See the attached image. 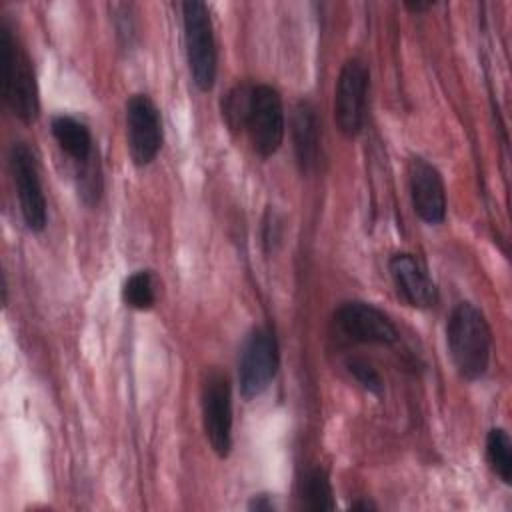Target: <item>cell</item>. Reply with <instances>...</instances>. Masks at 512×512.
Returning a JSON list of instances; mask_svg holds the SVG:
<instances>
[{"label": "cell", "mask_w": 512, "mask_h": 512, "mask_svg": "<svg viewBox=\"0 0 512 512\" xmlns=\"http://www.w3.org/2000/svg\"><path fill=\"white\" fill-rule=\"evenodd\" d=\"M446 344L452 364L460 378L474 382L482 378L490 366L492 330L472 302H458L446 322Z\"/></svg>", "instance_id": "cell-1"}, {"label": "cell", "mask_w": 512, "mask_h": 512, "mask_svg": "<svg viewBox=\"0 0 512 512\" xmlns=\"http://www.w3.org/2000/svg\"><path fill=\"white\" fill-rule=\"evenodd\" d=\"M0 86L10 112L20 122L32 124L40 110L34 66L4 22H0Z\"/></svg>", "instance_id": "cell-2"}, {"label": "cell", "mask_w": 512, "mask_h": 512, "mask_svg": "<svg viewBox=\"0 0 512 512\" xmlns=\"http://www.w3.org/2000/svg\"><path fill=\"white\" fill-rule=\"evenodd\" d=\"M182 24L192 82L200 92H210L216 82L218 52L208 6L200 0L182 2Z\"/></svg>", "instance_id": "cell-3"}, {"label": "cell", "mask_w": 512, "mask_h": 512, "mask_svg": "<svg viewBox=\"0 0 512 512\" xmlns=\"http://www.w3.org/2000/svg\"><path fill=\"white\" fill-rule=\"evenodd\" d=\"M242 128L250 138L252 150L260 158H270L278 152L286 132V118L276 88L268 84L252 86Z\"/></svg>", "instance_id": "cell-4"}, {"label": "cell", "mask_w": 512, "mask_h": 512, "mask_svg": "<svg viewBox=\"0 0 512 512\" xmlns=\"http://www.w3.org/2000/svg\"><path fill=\"white\" fill-rule=\"evenodd\" d=\"M278 364H280V350H278L276 336L264 326L254 328L246 336L238 356L240 394L246 400L260 396L272 384L278 372Z\"/></svg>", "instance_id": "cell-5"}, {"label": "cell", "mask_w": 512, "mask_h": 512, "mask_svg": "<svg viewBox=\"0 0 512 512\" xmlns=\"http://www.w3.org/2000/svg\"><path fill=\"white\" fill-rule=\"evenodd\" d=\"M8 166L16 186L20 214L28 230L42 232L48 222L46 198L40 182L38 162L26 142H14L8 150Z\"/></svg>", "instance_id": "cell-6"}, {"label": "cell", "mask_w": 512, "mask_h": 512, "mask_svg": "<svg viewBox=\"0 0 512 512\" xmlns=\"http://www.w3.org/2000/svg\"><path fill=\"white\" fill-rule=\"evenodd\" d=\"M202 426L206 440L218 458L232 450V390L226 374L210 370L200 392Z\"/></svg>", "instance_id": "cell-7"}, {"label": "cell", "mask_w": 512, "mask_h": 512, "mask_svg": "<svg viewBox=\"0 0 512 512\" xmlns=\"http://www.w3.org/2000/svg\"><path fill=\"white\" fill-rule=\"evenodd\" d=\"M370 70L364 60L348 58L338 74L334 92V120L346 138H356L362 132L366 118Z\"/></svg>", "instance_id": "cell-8"}, {"label": "cell", "mask_w": 512, "mask_h": 512, "mask_svg": "<svg viewBox=\"0 0 512 512\" xmlns=\"http://www.w3.org/2000/svg\"><path fill=\"white\" fill-rule=\"evenodd\" d=\"M126 142L136 166L152 164L162 148L160 110L148 94H130L126 100Z\"/></svg>", "instance_id": "cell-9"}, {"label": "cell", "mask_w": 512, "mask_h": 512, "mask_svg": "<svg viewBox=\"0 0 512 512\" xmlns=\"http://www.w3.org/2000/svg\"><path fill=\"white\" fill-rule=\"evenodd\" d=\"M334 320L340 332L352 342L392 346L398 340V330L394 322L370 302H344L334 312Z\"/></svg>", "instance_id": "cell-10"}, {"label": "cell", "mask_w": 512, "mask_h": 512, "mask_svg": "<svg viewBox=\"0 0 512 512\" xmlns=\"http://www.w3.org/2000/svg\"><path fill=\"white\" fill-rule=\"evenodd\" d=\"M410 200L416 216L426 224H440L446 218V188L438 168L422 156L408 162Z\"/></svg>", "instance_id": "cell-11"}, {"label": "cell", "mask_w": 512, "mask_h": 512, "mask_svg": "<svg viewBox=\"0 0 512 512\" xmlns=\"http://www.w3.org/2000/svg\"><path fill=\"white\" fill-rule=\"evenodd\" d=\"M388 272L396 292L414 308H432L438 302V288L426 266L408 252H396L388 260Z\"/></svg>", "instance_id": "cell-12"}, {"label": "cell", "mask_w": 512, "mask_h": 512, "mask_svg": "<svg viewBox=\"0 0 512 512\" xmlns=\"http://www.w3.org/2000/svg\"><path fill=\"white\" fill-rule=\"evenodd\" d=\"M290 132L300 170L306 174L316 170L320 160V124L316 108L308 100H300L294 106Z\"/></svg>", "instance_id": "cell-13"}, {"label": "cell", "mask_w": 512, "mask_h": 512, "mask_svg": "<svg viewBox=\"0 0 512 512\" xmlns=\"http://www.w3.org/2000/svg\"><path fill=\"white\" fill-rule=\"evenodd\" d=\"M50 130L60 150L68 154L78 166H86L96 160L94 138L84 122L74 116L58 114L50 122Z\"/></svg>", "instance_id": "cell-14"}, {"label": "cell", "mask_w": 512, "mask_h": 512, "mask_svg": "<svg viewBox=\"0 0 512 512\" xmlns=\"http://www.w3.org/2000/svg\"><path fill=\"white\" fill-rule=\"evenodd\" d=\"M300 500H302V508L312 512L334 508V492H332L330 476L324 468H312L304 474L300 482Z\"/></svg>", "instance_id": "cell-15"}, {"label": "cell", "mask_w": 512, "mask_h": 512, "mask_svg": "<svg viewBox=\"0 0 512 512\" xmlns=\"http://www.w3.org/2000/svg\"><path fill=\"white\" fill-rule=\"evenodd\" d=\"M486 460L490 470L504 482H512V442L504 428H490L486 434Z\"/></svg>", "instance_id": "cell-16"}, {"label": "cell", "mask_w": 512, "mask_h": 512, "mask_svg": "<svg viewBox=\"0 0 512 512\" xmlns=\"http://www.w3.org/2000/svg\"><path fill=\"white\" fill-rule=\"evenodd\" d=\"M122 300L134 310H150L156 304L154 276L150 270L132 272L122 284Z\"/></svg>", "instance_id": "cell-17"}, {"label": "cell", "mask_w": 512, "mask_h": 512, "mask_svg": "<svg viewBox=\"0 0 512 512\" xmlns=\"http://www.w3.org/2000/svg\"><path fill=\"white\" fill-rule=\"evenodd\" d=\"M346 368H348V372L352 374V378H354L366 392H370V394H374V396H380V394L384 392V382H382L378 370H376L372 364H368L366 360H362V358H348V360H346Z\"/></svg>", "instance_id": "cell-18"}, {"label": "cell", "mask_w": 512, "mask_h": 512, "mask_svg": "<svg viewBox=\"0 0 512 512\" xmlns=\"http://www.w3.org/2000/svg\"><path fill=\"white\" fill-rule=\"evenodd\" d=\"M248 508H250V510H258V512H260V510H274V502H272L270 496L258 494V496H254V498L250 500Z\"/></svg>", "instance_id": "cell-19"}, {"label": "cell", "mask_w": 512, "mask_h": 512, "mask_svg": "<svg viewBox=\"0 0 512 512\" xmlns=\"http://www.w3.org/2000/svg\"><path fill=\"white\" fill-rule=\"evenodd\" d=\"M404 6H406L410 12H416V14H418V12L430 10L434 4H432V2H406Z\"/></svg>", "instance_id": "cell-20"}, {"label": "cell", "mask_w": 512, "mask_h": 512, "mask_svg": "<svg viewBox=\"0 0 512 512\" xmlns=\"http://www.w3.org/2000/svg\"><path fill=\"white\" fill-rule=\"evenodd\" d=\"M350 508H352V510H374L376 504H372L370 500H358V502H352Z\"/></svg>", "instance_id": "cell-21"}]
</instances>
